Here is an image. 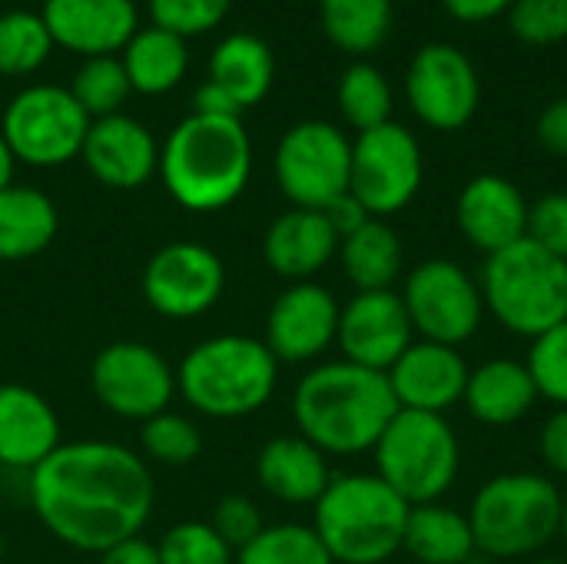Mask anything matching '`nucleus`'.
I'll use <instances>...</instances> for the list:
<instances>
[{"mask_svg":"<svg viewBox=\"0 0 567 564\" xmlns=\"http://www.w3.org/2000/svg\"><path fill=\"white\" fill-rule=\"evenodd\" d=\"M90 130V116L73 100L70 86L30 83L10 96L0 116V136L17 163L33 170L66 166L80 156Z\"/></svg>","mask_w":567,"mask_h":564,"instance_id":"9","label":"nucleus"},{"mask_svg":"<svg viewBox=\"0 0 567 564\" xmlns=\"http://www.w3.org/2000/svg\"><path fill=\"white\" fill-rule=\"evenodd\" d=\"M462 402L478 425L512 429L532 416V409L542 402V396L535 389L528 366L502 356V359H488L472 369Z\"/></svg>","mask_w":567,"mask_h":564,"instance_id":"25","label":"nucleus"},{"mask_svg":"<svg viewBox=\"0 0 567 564\" xmlns=\"http://www.w3.org/2000/svg\"><path fill=\"white\" fill-rule=\"evenodd\" d=\"M90 389L100 409L126 422H146L176 399V369L150 342H110L90 366Z\"/></svg>","mask_w":567,"mask_h":564,"instance_id":"13","label":"nucleus"},{"mask_svg":"<svg viewBox=\"0 0 567 564\" xmlns=\"http://www.w3.org/2000/svg\"><path fill=\"white\" fill-rule=\"evenodd\" d=\"M140 449L146 462L179 469L203 455V432L193 419L166 409L140 425Z\"/></svg>","mask_w":567,"mask_h":564,"instance_id":"36","label":"nucleus"},{"mask_svg":"<svg viewBox=\"0 0 567 564\" xmlns=\"http://www.w3.org/2000/svg\"><path fill=\"white\" fill-rule=\"evenodd\" d=\"M339 243L342 239L322 209L289 206L269 223L262 236V259L279 279L309 283L339 256Z\"/></svg>","mask_w":567,"mask_h":564,"instance_id":"22","label":"nucleus"},{"mask_svg":"<svg viewBox=\"0 0 567 564\" xmlns=\"http://www.w3.org/2000/svg\"><path fill=\"white\" fill-rule=\"evenodd\" d=\"M206 80L219 86L236 103L239 113H246L269 96L276 80V57L259 33L239 30L213 47Z\"/></svg>","mask_w":567,"mask_h":564,"instance_id":"26","label":"nucleus"},{"mask_svg":"<svg viewBox=\"0 0 567 564\" xmlns=\"http://www.w3.org/2000/svg\"><path fill=\"white\" fill-rule=\"evenodd\" d=\"M535 136H538V143H542L548 153L567 156V96L551 100V103L538 113Z\"/></svg>","mask_w":567,"mask_h":564,"instance_id":"44","label":"nucleus"},{"mask_svg":"<svg viewBox=\"0 0 567 564\" xmlns=\"http://www.w3.org/2000/svg\"><path fill=\"white\" fill-rule=\"evenodd\" d=\"M342 302L336 293L316 279L289 283L266 312L262 342L282 366H309L319 362L339 336Z\"/></svg>","mask_w":567,"mask_h":564,"instance_id":"16","label":"nucleus"},{"mask_svg":"<svg viewBox=\"0 0 567 564\" xmlns=\"http://www.w3.org/2000/svg\"><path fill=\"white\" fill-rule=\"evenodd\" d=\"M70 93L90 120H103V116H116L123 110L133 86H130V76H126L120 57H90L73 73Z\"/></svg>","mask_w":567,"mask_h":564,"instance_id":"35","label":"nucleus"},{"mask_svg":"<svg viewBox=\"0 0 567 564\" xmlns=\"http://www.w3.org/2000/svg\"><path fill=\"white\" fill-rule=\"evenodd\" d=\"M525 366L535 379L538 396L555 409H567V319L545 336L532 339Z\"/></svg>","mask_w":567,"mask_h":564,"instance_id":"38","label":"nucleus"},{"mask_svg":"<svg viewBox=\"0 0 567 564\" xmlns=\"http://www.w3.org/2000/svg\"><path fill=\"white\" fill-rule=\"evenodd\" d=\"M279 193L299 209H326L349 193L352 180V140L329 120L292 123L272 156Z\"/></svg>","mask_w":567,"mask_h":564,"instance_id":"10","label":"nucleus"},{"mask_svg":"<svg viewBox=\"0 0 567 564\" xmlns=\"http://www.w3.org/2000/svg\"><path fill=\"white\" fill-rule=\"evenodd\" d=\"M375 475L409 505L442 502L462 475V439L445 416L399 409L372 449Z\"/></svg>","mask_w":567,"mask_h":564,"instance_id":"8","label":"nucleus"},{"mask_svg":"<svg viewBox=\"0 0 567 564\" xmlns=\"http://www.w3.org/2000/svg\"><path fill=\"white\" fill-rule=\"evenodd\" d=\"M336 103H339L342 120L355 133H365V130H375V126L392 120L395 93H392V83L385 80V73L379 66H372L365 60H355L339 76Z\"/></svg>","mask_w":567,"mask_h":564,"instance_id":"32","label":"nucleus"},{"mask_svg":"<svg viewBox=\"0 0 567 564\" xmlns=\"http://www.w3.org/2000/svg\"><path fill=\"white\" fill-rule=\"evenodd\" d=\"M53 53V37L40 13L33 10H7L0 13V80L3 76H30Z\"/></svg>","mask_w":567,"mask_h":564,"instance_id":"33","label":"nucleus"},{"mask_svg":"<svg viewBox=\"0 0 567 564\" xmlns=\"http://www.w3.org/2000/svg\"><path fill=\"white\" fill-rule=\"evenodd\" d=\"M193 113H203V116H243L236 110V103L219 86H213L209 80L193 93Z\"/></svg>","mask_w":567,"mask_h":564,"instance_id":"48","label":"nucleus"},{"mask_svg":"<svg viewBox=\"0 0 567 564\" xmlns=\"http://www.w3.org/2000/svg\"><path fill=\"white\" fill-rule=\"evenodd\" d=\"M40 17L53 47L83 60L120 57L140 30V10L133 0H43Z\"/></svg>","mask_w":567,"mask_h":564,"instance_id":"21","label":"nucleus"},{"mask_svg":"<svg viewBox=\"0 0 567 564\" xmlns=\"http://www.w3.org/2000/svg\"><path fill=\"white\" fill-rule=\"evenodd\" d=\"M252 469L259 489L282 505H316L332 482L329 455L299 432L269 439L256 452Z\"/></svg>","mask_w":567,"mask_h":564,"instance_id":"24","label":"nucleus"},{"mask_svg":"<svg viewBox=\"0 0 567 564\" xmlns=\"http://www.w3.org/2000/svg\"><path fill=\"white\" fill-rule=\"evenodd\" d=\"M140 286L153 312L166 319H196L223 299L226 266L206 243L173 239L146 259Z\"/></svg>","mask_w":567,"mask_h":564,"instance_id":"15","label":"nucleus"},{"mask_svg":"<svg viewBox=\"0 0 567 564\" xmlns=\"http://www.w3.org/2000/svg\"><path fill=\"white\" fill-rule=\"evenodd\" d=\"M399 296L419 339L455 349L472 342L488 316L478 276L445 256H432L412 266V273L402 279Z\"/></svg>","mask_w":567,"mask_h":564,"instance_id":"11","label":"nucleus"},{"mask_svg":"<svg viewBox=\"0 0 567 564\" xmlns=\"http://www.w3.org/2000/svg\"><path fill=\"white\" fill-rule=\"evenodd\" d=\"M322 213H326V219L332 223V229L339 233V239H342V236H349V233H355L362 223H369V219H372V216H369V209H365L352 193H342V196H339V199H332Z\"/></svg>","mask_w":567,"mask_h":564,"instance_id":"45","label":"nucleus"},{"mask_svg":"<svg viewBox=\"0 0 567 564\" xmlns=\"http://www.w3.org/2000/svg\"><path fill=\"white\" fill-rule=\"evenodd\" d=\"M415 339L419 336L412 329L409 309L395 289L355 293L339 312L336 346L342 359L362 369L389 372Z\"/></svg>","mask_w":567,"mask_h":564,"instance_id":"17","label":"nucleus"},{"mask_svg":"<svg viewBox=\"0 0 567 564\" xmlns=\"http://www.w3.org/2000/svg\"><path fill=\"white\" fill-rule=\"evenodd\" d=\"M60 229L56 203L37 189L10 183L0 189V263H20L40 256Z\"/></svg>","mask_w":567,"mask_h":564,"instance_id":"27","label":"nucleus"},{"mask_svg":"<svg viewBox=\"0 0 567 564\" xmlns=\"http://www.w3.org/2000/svg\"><path fill=\"white\" fill-rule=\"evenodd\" d=\"M133 93L163 96L173 93L189 70V47L183 37L163 27H140L120 53Z\"/></svg>","mask_w":567,"mask_h":564,"instance_id":"29","label":"nucleus"},{"mask_svg":"<svg viewBox=\"0 0 567 564\" xmlns=\"http://www.w3.org/2000/svg\"><path fill=\"white\" fill-rule=\"evenodd\" d=\"M13 166H17V160H13L7 140L0 136V189H7L13 183Z\"/></svg>","mask_w":567,"mask_h":564,"instance_id":"49","label":"nucleus"},{"mask_svg":"<svg viewBox=\"0 0 567 564\" xmlns=\"http://www.w3.org/2000/svg\"><path fill=\"white\" fill-rule=\"evenodd\" d=\"M236 564H336L312 525L279 522L266 525L246 548L236 552Z\"/></svg>","mask_w":567,"mask_h":564,"instance_id":"34","label":"nucleus"},{"mask_svg":"<svg viewBox=\"0 0 567 564\" xmlns=\"http://www.w3.org/2000/svg\"><path fill=\"white\" fill-rule=\"evenodd\" d=\"M395 0H319V23L332 47L352 57L375 53L392 33Z\"/></svg>","mask_w":567,"mask_h":564,"instance_id":"31","label":"nucleus"},{"mask_svg":"<svg viewBox=\"0 0 567 564\" xmlns=\"http://www.w3.org/2000/svg\"><path fill=\"white\" fill-rule=\"evenodd\" d=\"M538 455L551 479L567 482V409H555L538 432Z\"/></svg>","mask_w":567,"mask_h":564,"instance_id":"43","label":"nucleus"},{"mask_svg":"<svg viewBox=\"0 0 567 564\" xmlns=\"http://www.w3.org/2000/svg\"><path fill=\"white\" fill-rule=\"evenodd\" d=\"M80 160L100 186L140 189L159 173V143L150 126L126 113H116L90 120Z\"/></svg>","mask_w":567,"mask_h":564,"instance_id":"20","label":"nucleus"},{"mask_svg":"<svg viewBox=\"0 0 567 564\" xmlns=\"http://www.w3.org/2000/svg\"><path fill=\"white\" fill-rule=\"evenodd\" d=\"M399 402L385 372L349 359L312 366L292 389V422L329 459H355L375 449Z\"/></svg>","mask_w":567,"mask_h":564,"instance_id":"2","label":"nucleus"},{"mask_svg":"<svg viewBox=\"0 0 567 564\" xmlns=\"http://www.w3.org/2000/svg\"><path fill=\"white\" fill-rule=\"evenodd\" d=\"M279 362L256 336L223 332L196 342L176 366V396L199 416L229 422L246 419L272 402Z\"/></svg>","mask_w":567,"mask_h":564,"instance_id":"4","label":"nucleus"},{"mask_svg":"<svg viewBox=\"0 0 567 564\" xmlns=\"http://www.w3.org/2000/svg\"><path fill=\"white\" fill-rule=\"evenodd\" d=\"M339 266L355 293L395 289L405 273V246L385 219H369L339 243Z\"/></svg>","mask_w":567,"mask_h":564,"instance_id":"28","label":"nucleus"},{"mask_svg":"<svg viewBox=\"0 0 567 564\" xmlns=\"http://www.w3.org/2000/svg\"><path fill=\"white\" fill-rule=\"evenodd\" d=\"M528 209L532 203L508 176L478 173L455 199V226L472 249L495 256L528 236Z\"/></svg>","mask_w":567,"mask_h":564,"instance_id":"19","label":"nucleus"},{"mask_svg":"<svg viewBox=\"0 0 567 564\" xmlns=\"http://www.w3.org/2000/svg\"><path fill=\"white\" fill-rule=\"evenodd\" d=\"M485 312L518 339H538L567 319V263L535 239L485 256L478 273Z\"/></svg>","mask_w":567,"mask_h":564,"instance_id":"7","label":"nucleus"},{"mask_svg":"<svg viewBox=\"0 0 567 564\" xmlns=\"http://www.w3.org/2000/svg\"><path fill=\"white\" fill-rule=\"evenodd\" d=\"M100 564H163L159 562V552L153 542H146L143 535L130 539V542H120L113 548H106L103 555H96Z\"/></svg>","mask_w":567,"mask_h":564,"instance_id":"47","label":"nucleus"},{"mask_svg":"<svg viewBox=\"0 0 567 564\" xmlns=\"http://www.w3.org/2000/svg\"><path fill=\"white\" fill-rule=\"evenodd\" d=\"M402 552H409L419 564H465L478 548L462 509L445 502L412 505Z\"/></svg>","mask_w":567,"mask_h":564,"instance_id":"30","label":"nucleus"},{"mask_svg":"<svg viewBox=\"0 0 567 564\" xmlns=\"http://www.w3.org/2000/svg\"><path fill=\"white\" fill-rule=\"evenodd\" d=\"M405 100L429 130L455 133L468 126L482 103V80L472 57L452 43H425L409 60Z\"/></svg>","mask_w":567,"mask_h":564,"instance_id":"14","label":"nucleus"},{"mask_svg":"<svg viewBox=\"0 0 567 564\" xmlns=\"http://www.w3.org/2000/svg\"><path fill=\"white\" fill-rule=\"evenodd\" d=\"M472 366L462 349L415 339L385 372L399 409L445 416L465 399Z\"/></svg>","mask_w":567,"mask_h":564,"instance_id":"18","label":"nucleus"},{"mask_svg":"<svg viewBox=\"0 0 567 564\" xmlns=\"http://www.w3.org/2000/svg\"><path fill=\"white\" fill-rule=\"evenodd\" d=\"M209 525L219 532V539L233 552H239V548H246L266 529V519H262V509L252 499H246V495H226V499L216 502Z\"/></svg>","mask_w":567,"mask_h":564,"instance_id":"41","label":"nucleus"},{"mask_svg":"<svg viewBox=\"0 0 567 564\" xmlns=\"http://www.w3.org/2000/svg\"><path fill=\"white\" fill-rule=\"evenodd\" d=\"M528 239L567 263V193H545L528 209Z\"/></svg>","mask_w":567,"mask_h":564,"instance_id":"42","label":"nucleus"},{"mask_svg":"<svg viewBox=\"0 0 567 564\" xmlns=\"http://www.w3.org/2000/svg\"><path fill=\"white\" fill-rule=\"evenodd\" d=\"M159 180L189 213L233 206L252 180V140L243 116H183L159 146Z\"/></svg>","mask_w":567,"mask_h":564,"instance_id":"3","label":"nucleus"},{"mask_svg":"<svg viewBox=\"0 0 567 564\" xmlns=\"http://www.w3.org/2000/svg\"><path fill=\"white\" fill-rule=\"evenodd\" d=\"M558 539L567 545V492H565V502H561V535H558Z\"/></svg>","mask_w":567,"mask_h":564,"instance_id":"50","label":"nucleus"},{"mask_svg":"<svg viewBox=\"0 0 567 564\" xmlns=\"http://www.w3.org/2000/svg\"><path fill=\"white\" fill-rule=\"evenodd\" d=\"M60 445H63L60 416L53 412V406L30 386L3 382L0 386V465L30 475Z\"/></svg>","mask_w":567,"mask_h":564,"instance_id":"23","label":"nucleus"},{"mask_svg":"<svg viewBox=\"0 0 567 564\" xmlns=\"http://www.w3.org/2000/svg\"><path fill=\"white\" fill-rule=\"evenodd\" d=\"M565 492L548 472H502L468 505L475 548L492 562L532 558L561 535Z\"/></svg>","mask_w":567,"mask_h":564,"instance_id":"6","label":"nucleus"},{"mask_svg":"<svg viewBox=\"0 0 567 564\" xmlns=\"http://www.w3.org/2000/svg\"><path fill=\"white\" fill-rule=\"evenodd\" d=\"M528 564H567L565 558H535V562H528Z\"/></svg>","mask_w":567,"mask_h":564,"instance_id":"51","label":"nucleus"},{"mask_svg":"<svg viewBox=\"0 0 567 564\" xmlns=\"http://www.w3.org/2000/svg\"><path fill=\"white\" fill-rule=\"evenodd\" d=\"M229 7L233 0H146L153 27H163L183 40L216 30L226 20Z\"/></svg>","mask_w":567,"mask_h":564,"instance_id":"39","label":"nucleus"},{"mask_svg":"<svg viewBox=\"0 0 567 564\" xmlns=\"http://www.w3.org/2000/svg\"><path fill=\"white\" fill-rule=\"evenodd\" d=\"M30 509L63 545L103 555L136 539L156 505L150 462L106 439L63 442L30 472Z\"/></svg>","mask_w":567,"mask_h":564,"instance_id":"1","label":"nucleus"},{"mask_svg":"<svg viewBox=\"0 0 567 564\" xmlns=\"http://www.w3.org/2000/svg\"><path fill=\"white\" fill-rule=\"evenodd\" d=\"M0 558H3V535H0Z\"/></svg>","mask_w":567,"mask_h":564,"instance_id":"52","label":"nucleus"},{"mask_svg":"<svg viewBox=\"0 0 567 564\" xmlns=\"http://www.w3.org/2000/svg\"><path fill=\"white\" fill-rule=\"evenodd\" d=\"M425 180V156L419 136L389 120L352 140V180L349 193L375 219H389L412 206Z\"/></svg>","mask_w":567,"mask_h":564,"instance_id":"12","label":"nucleus"},{"mask_svg":"<svg viewBox=\"0 0 567 564\" xmlns=\"http://www.w3.org/2000/svg\"><path fill=\"white\" fill-rule=\"evenodd\" d=\"M505 17L525 47H558L567 40V0H515Z\"/></svg>","mask_w":567,"mask_h":564,"instance_id":"40","label":"nucleus"},{"mask_svg":"<svg viewBox=\"0 0 567 564\" xmlns=\"http://www.w3.org/2000/svg\"><path fill=\"white\" fill-rule=\"evenodd\" d=\"M515 0H442L449 17L458 23H488L495 17H505Z\"/></svg>","mask_w":567,"mask_h":564,"instance_id":"46","label":"nucleus"},{"mask_svg":"<svg viewBox=\"0 0 567 564\" xmlns=\"http://www.w3.org/2000/svg\"><path fill=\"white\" fill-rule=\"evenodd\" d=\"M409 512L375 472H346L312 505V529L336 564H385L402 552Z\"/></svg>","mask_w":567,"mask_h":564,"instance_id":"5","label":"nucleus"},{"mask_svg":"<svg viewBox=\"0 0 567 564\" xmlns=\"http://www.w3.org/2000/svg\"><path fill=\"white\" fill-rule=\"evenodd\" d=\"M163 564H236V552L209 522H179L156 542Z\"/></svg>","mask_w":567,"mask_h":564,"instance_id":"37","label":"nucleus"}]
</instances>
